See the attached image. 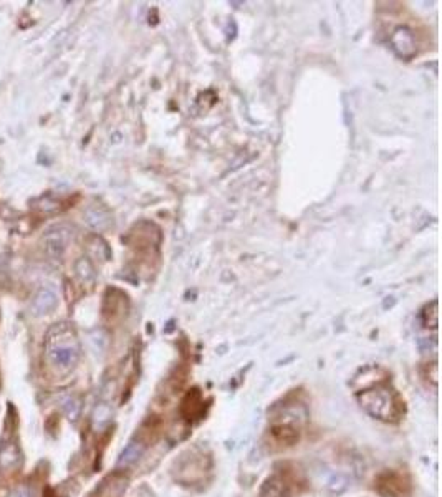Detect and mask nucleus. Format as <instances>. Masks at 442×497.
I'll list each match as a JSON object with an SVG mask.
<instances>
[{
    "instance_id": "1",
    "label": "nucleus",
    "mask_w": 442,
    "mask_h": 497,
    "mask_svg": "<svg viewBox=\"0 0 442 497\" xmlns=\"http://www.w3.org/2000/svg\"><path fill=\"white\" fill-rule=\"evenodd\" d=\"M45 357L50 366L59 373H68L80 360V342L70 323L61 322L51 327L45 335Z\"/></svg>"
},
{
    "instance_id": "2",
    "label": "nucleus",
    "mask_w": 442,
    "mask_h": 497,
    "mask_svg": "<svg viewBox=\"0 0 442 497\" xmlns=\"http://www.w3.org/2000/svg\"><path fill=\"white\" fill-rule=\"evenodd\" d=\"M358 403L366 413L384 423L398 421L403 414V403L398 395L386 386L364 390L358 395Z\"/></svg>"
},
{
    "instance_id": "3",
    "label": "nucleus",
    "mask_w": 442,
    "mask_h": 497,
    "mask_svg": "<svg viewBox=\"0 0 442 497\" xmlns=\"http://www.w3.org/2000/svg\"><path fill=\"white\" fill-rule=\"evenodd\" d=\"M71 239H73L71 227L61 224V226H54L44 234V237H42V246H44L47 256L51 257V259H60V257L65 254Z\"/></svg>"
},
{
    "instance_id": "4",
    "label": "nucleus",
    "mask_w": 442,
    "mask_h": 497,
    "mask_svg": "<svg viewBox=\"0 0 442 497\" xmlns=\"http://www.w3.org/2000/svg\"><path fill=\"white\" fill-rule=\"evenodd\" d=\"M376 491L383 497H403L410 491V484L398 472L386 471L378 477Z\"/></svg>"
},
{
    "instance_id": "5",
    "label": "nucleus",
    "mask_w": 442,
    "mask_h": 497,
    "mask_svg": "<svg viewBox=\"0 0 442 497\" xmlns=\"http://www.w3.org/2000/svg\"><path fill=\"white\" fill-rule=\"evenodd\" d=\"M56 305H59V297H56L54 290L49 289V287H42L32 297L30 310L35 317H44V315L54 312Z\"/></svg>"
},
{
    "instance_id": "6",
    "label": "nucleus",
    "mask_w": 442,
    "mask_h": 497,
    "mask_svg": "<svg viewBox=\"0 0 442 497\" xmlns=\"http://www.w3.org/2000/svg\"><path fill=\"white\" fill-rule=\"evenodd\" d=\"M22 466V453L17 444L6 443L0 448V471H17Z\"/></svg>"
},
{
    "instance_id": "7",
    "label": "nucleus",
    "mask_w": 442,
    "mask_h": 497,
    "mask_svg": "<svg viewBox=\"0 0 442 497\" xmlns=\"http://www.w3.org/2000/svg\"><path fill=\"white\" fill-rule=\"evenodd\" d=\"M290 487L280 476H270L260 487L259 497H288Z\"/></svg>"
},
{
    "instance_id": "8",
    "label": "nucleus",
    "mask_w": 442,
    "mask_h": 497,
    "mask_svg": "<svg viewBox=\"0 0 442 497\" xmlns=\"http://www.w3.org/2000/svg\"><path fill=\"white\" fill-rule=\"evenodd\" d=\"M272 434L278 443L292 446V444H297L298 439H300V428L293 426V424L277 421L272 426Z\"/></svg>"
},
{
    "instance_id": "9",
    "label": "nucleus",
    "mask_w": 442,
    "mask_h": 497,
    "mask_svg": "<svg viewBox=\"0 0 442 497\" xmlns=\"http://www.w3.org/2000/svg\"><path fill=\"white\" fill-rule=\"evenodd\" d=\"M145 449H146L145 443L137 441V439H133V441L123 449L120 457H118V467H130L135 465L142 454H145Z\"/></svg>"
},
{
    "instance_id": "10",
    "label": "nucleus",
    "mask_w": 442,
    "mask_h": 497,
    "mask_svg": "<svg viewBox=\"0 0 442 497\" xmlns=\"http://www.w3.org/2000/svg\"><path fill=\"white\" fill-rule=\"evenodd\" d=\"M113 418V408L111 405L108 403H98L93 409V417H92V426L97 431H103L104 428L111 423Z\"/></svg>"
},
{
    "instance_id": "11",
    "label": "nucleus",
    "mask_w": 442,
    "mask_h": 497,
    "mask_svg": "<svg viewBox=\"0 0 442 497\" xmlns=\"http://www.w3.org/2000/svg\"><path fill=\"white\" fill-rule=\"evenodd\" d=\"M202 411V398L199 390H192L183 401V414L186 419L196 418Z\"/></svg>"
},
{
    "instance_id": "12",
    "label": "nucleus",
    "mask_w": 442,
    "mask_h": 497,
    "mask_svg": "<svg viewBox=\"0 0 442 497\" xmlns=\"http://www.w3.org/2000/svg\"><path fill=\"white\" fill-rule=\"evenodd\" d=\"M350 487V477L343 474V472H335L330 476V479L326 481V489L330 494L340 496Z\"/></svg>"
},
{
    "instance_id": "13",
    "label": "nucleus",
    "mask_w": 442,
    "mask_h": 497,
    "mask_svg": "<svg viewBox=\"0 0 442 497\" xmlns=\"http://www.w3.org/2000/svg\"><path fill=\"white\" fill-rule=\"evenodd\" d=\"M61 409H63L65 417L70 419V421H77L80 413H82V401H80L77 396H65L61 400Z\"/></svg>"
},
{
    "instance_id": "14",
    "label": "nucleus",
    "mask_w": 442,
    "mask_h": 497,
    "mask_svg": "<svg viewBox=\"0 0 442 497\" xmlns=\"http://www.w3.org/2000/svg\"><path fill=\"white\" fill-rule=\"evenodd\" d=\"M75 270H77V275H78L80 280L87 282V284H88V282L94 280V269H93L92 262L85 259V257L77 262V265H75Z\"/></svg>"
},
{
    "instance_id": "15",
    "label": "nucleus",
    "mask_w": 442,
    "mask_h": 497,
    "mask_svg": "<svg viewBox=\"0 0 442 497\" xmlns=\"http://www.w3.org/2000/svg\"><path fill=\"white\" fill-rule=\"evenodd\" d=\"M8 497H37V491L30 486H20L13 489Z\"/></svg>"
}]
</instances>
